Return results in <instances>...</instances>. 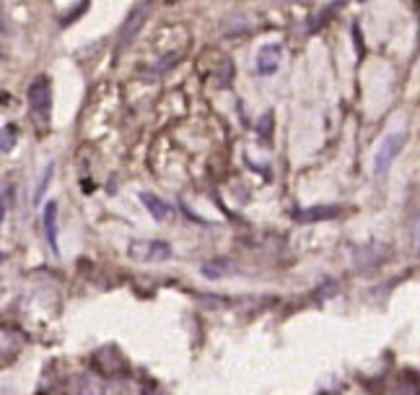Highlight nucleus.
Listing matches in <instances>:
<instances>
[{
    "label": "nucleus",
    "instance_id": "10",
    "mask_svg": "<svg viewBox=\"0 0 420 395\" xmlns=\"http://www.w3.org/2000/svg\"><path fill=\"white\" fill-rule=\"evenodd\" d=\"M140 200H143V206L148 208V213L156 218V221H164L169 216V208L164 200H158L153 193H140Z\"/></svg>",
    "mask_w": 420,
    "mask_h": 395
},
{
    "label": "nucleus",
    "instance_id": "12",
    "mask_svg": "<svg viewBox=\"0 0 420 395\" xmlns=\"http://www.w3.org/2000/svg\"><path fill=\"white\" fill-rule=\"evenodd\" d=\"M148 16V6H143L140 8V13H133L130 19H127V24L122 26V45H127V42L133 40V34H135V29H140V24H143V19Z\"/></svg>",
    "mask_w": 420,
    "mask_h": 395
},
{
    "label": "nucleus",
    "instance_id": "13",
    "mask_svg": "<svg viewBox=\"0 0 420 395\" xmlns=\"http://www.w3.org/2000/svg\"><path fill=\"white\" fill-rule=\"evenodd\" d=\"M52 167H55V164H47V169H44V175H42V179H40V185H37V193L31 195V203H34V206H40L42 195H44V190H47L49 177H52Z\"/></svg>",
    "mask_w": 420,
    "mask_h": 395
},
{
    "label": "nucleus",
    "instance_id": "6",
    "mask_svg": "<svg viewBox=\"0 0 420 395\" xmlns=\"http://www.w3.org/2000/svg\"><path fill=\"white\" fill-rule=\"evenodd\" d=\"M280 60H283V47L280 45H264L257 52V73L273 76L278 65H280Z\"/></svg>",
    "mask_w": 420,
    "mask_h": 395
},
{
    "label": "nucleus",
    "instance_id": "4",
    "mask_svg": "<svg viewBox=\"0 0 420 395\" xmlns=\"http://www.w3.org/2000/svg\"><path fill=\"white\" fill-rule=\"evenodd\" d=\"M402 143H405V136L402 133H389L387 138L381 140L379 151H376V159H373V175L381 177L384 172H389L392 161L397 159V154L402 151Z\"/></svg>",
    "mask_w": 420,
    "mask_h": 395
},
{
    "label": "nucleus",
    "instance_id": "7",
    "mask_svg": "<svg viewBox=\"0 0 420 395\" xmlns=\"http://www.w3.org/2000/svg\"><path fill=\"white\" fill-rule=\"evenodd\" d=\"M42 221H44V237H47L49 250H52V255L58 257L60 245H58V203H55V200H47V203H44Z\"/></svg>",
    "mask_w": 420,
    "mask_h": 395
},
{
    "label": "nucleus",
    "instance_id": "15",
    "mask_svg": "<svg viewBox=\"0 0 420 395\" xmlns=\"http://www.w3.org/2000/svg\"><path fill=\"white\" fill-rule=\"evenodd\" d=\"M412 245H415V252H420V218L415 221V229H412Z\"/></svg>",
    "mask_w": 420,
    "mask_h": 395
},
{
    "label": "nucleus",
    "instance_id": "11",
    "mask_svg": "<svg viewBox=\"0 0 420 395\" xmlns=\"http://www.w3.org/2000/svg\"><path fill=\"white\" fill-rule=\"evenodd\" d=\"M392 395H420V380L412 372H405L392 387Z\"/></svg>",
    "mask_w": 420,
    "mask_h": 395
},
{
    "label": "nucleus",
    "instance_id": "3",
    "mask_svg": "<svg viewBox=\"0 0 420 395\" xmlns=\"http://www.w3.org/2000/svg\"><path fill=\"white\" fill-rule=\"evenodd\" d=\"M29 107L37 118H49V112H52V83H49L47 76H37L29 83Z\"/></svg>",
    "mask_w": 420,
    "mask_h": 395
},
{
    "label": "nucleus",
    "instance_id": "8",
    "mask_svg": "<svg viewBox=\"0 0 420 395\" xmlns=\"http://www.w3.org/2000/svg\"><path fill=\"white\" fill-rule=\"evenodd\" d=\"M76 395H107V387L96 375L83 372V375H78V382H76Z\"/></svg>",
    "mask_w": 420,
    "mask_h": 395
},
{
    "label": "nucleus",
    "instance_id": "14",
    "mask_svg": "<svg viewBox=\"0 0 420 395\" xmlns=\"http://www.w3.org/2000/svg\"><path fill=\"white\" fill-rule=\"evenodd\" d=\"M13 143H16V128H13V122H6L3 125V154H8Z\"/></svg>",
    "mask_w": 420,
    "mask_h": 395
},
{
    "label": "nucleus",
    "instance_id": "1",
    "mask_svg": "<svg viewBox=\"0 0 420 395\" xmlns=\"http://www.w3.org/2000/svg\"><path fill=\"white\" fill-rule=\"evenodd\" d=\"M94 366H96V375L104 377H119L127 372V359L119 351V346L107 344L94 351Z\"/></svg>",
    "mask_w": 420,
    "mask_h": 395
},
{
    "label": "nucleus",
    "instance_id": "2",
    "mask_svg": "<svg viewBox=\"0 0 420 395\" xmlns=\"http://www.w3.org/2000/svg\"><path fill=\"white\" fill-rule=\"evenodd\" d=\"M130 257L140 263H164L171 257V245L164 239H140L130 245Z\"/></svg>",
    "mask_w": 420,
    "mask_h": 395
},
{
    "label": "nucleus",
    "instance_id": "9",
    "mask_svg": "<svg viewBox=\"0 0 420 395\" xmlns=\"http://www.w3.org/2000/svg\"><path fill=\"white\" fill-rule=\"evenodd\" d=\"M234 271V263L231 260H226V257H215V260H208L205 266H203V276L208 281H218V278L228 276Z\"/></svg>",
    "mask_w": 420,
    "mask_h": 395
},
{
    "label": "nucleus",
    "instance_id": "5",
    "mask_svg": "<svg viewBox=\"0 0 420 395\" xmlns=\"http://www.w3.org/2000/svg\"><path fill=\"white\" fill-rule=\"evenodd\" d=\"M342 213V206H312L296 211L294 218L299 224H317V221H333Z\"/></svg>",
    "mask_w": 420,
    "mask_h": 395
}]
</instances>
